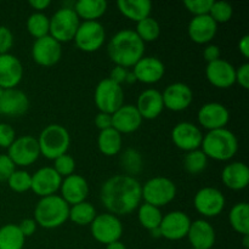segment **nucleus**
Listing matches in <instances>:
<instances>
[{"label":"nucleus","mask_w":249,"mask_h":249,"mask_svg":"<svg viewBox=\"0 0 249 249\" xmlns=\"http://www.w3.org/2000/svg\"><path fill=\"white\" fill-rule=\"evenodd\" d=\"M61 182L62 178L56 173L53 167H44L32 175L31 190L43 198L55 195L60 190Z\"/></svg>","instance_id":"obj_16"},{"label":"nucleus","mask_w":249,"mask_h":249,"mask_svg":"<svg viewBox=\"0 0 249 249\" xmlns=\"http://www.w3.org/2000/svg\"><path fill=\"white\" fill-rule=\"evenodd\" d=\"M1 91H2V89H0V94H1Z\"/></svg>","instance_id":"obj_58"},{"label":"nucleus","mask_w":249,"mask_h":249,"mask_svg":"<svg viewBox=\"0 0 249 249\" xmlns=\"http://www.w3.org/2000/svg\"><path fill=\"white\" fill-rule=\"evenodd\" d=\"M135 107L142 119H156L164 109L162 94L156 89L145 90L139 95Z\"/></svg>","instance_id":"obj_27"},{"label":"nucleus","mask_w":249,"mask_h":249,"mask_svg":"<svg viewBox=\"0 0 249 249\" xmlns=\"http://www.w3.org/2000/svg\"><path fill=\"white\" fill-rule=\"evenodd\" d=\"M36 140L39 143L40 155L48 160H55L57 157L67 153L71 136L65 126L60 124H50L41 130Z\"/></svg>","instance_id":"obj_5"},{"label":"nucleus","mask_w":249,"mask_h":249,"mask_svg":"<svg viewBox=\"0 0 249 249\" xmlns=\"http://www.w3.org/2000/svg\"><path fill=\"white\" fill-rule=\"evenodd\" d=\"M201 147L208 158L225 162L237 153L238 141L235 134L229 129H216L208 131L203 136Z\"/></svg>","instance_id":"obj_3"},{"label":"nucleus","mask_w":249,"mask_h":249,"mask_svg":"<svg viewBox=\"0 0 249 249\" xmlns=\"http://www.w3.org/2000/svg\"><path fill=\"white\" fill-rule=\"evenodd\" d=\"M29 5L33 7L34 10H38V11H43V10L48 9L51 5L50 0H31Z\"/></svg>","instance_id":"obj_53"},{"label":"nucleus","mask_w":249,"mask_h":249,"mask_svg":"<svg viewBox=\"0 0 249 249\" xmlns=\"http://www.w3.org/2000/svg\"><path fill=\"white\" fill-rule=\"evenodd\" d=\"M196 211L206 218H215L225 208V197L215 187H203L195 195Z\"/></svg>","instance_id":"obj_12"},{"label":"nucleus","mask_w":249,"mask_h":249,"mask_svg":"<svg viewBox=\"0 0 249 249\" xmlns=\"http://www.w3.org/2000/svg\"><path fill=\"white\" fill-rule=\"evenodd\" d=\"M15 170L16 165L10 160L9 156L0 155V181H7Z\"/></svg>","instance_id":"obj_46"},{"label":"nucleus","mask_w":249,"mask_h":249,"mask_svg":"<svg viewBox=\"0 0 249 249\" xmlns=\"http://www.w3.org/2000/svg\"><path fill=\"white\" fill-rule=\"evenodd\" d=\"M95 218H96V211H95L94 206L91 203H89V202L84 201L82 203H78L70 207L68 219L72 220L74 224H77V225H90L94 221Z\"/></svg>","instance_id":"obj_34"},{"label":"nucleus","mask_w":249,"mask_h":249,"mask_svg":"<svg viewBox=\"0 0 249 249\" xmlns=\"http://www.w3.org/2000/svg\"><path fill=\"white\" fill-rule=\"evenodd\" d=\"M203 57L208 63L219 60L220 58V48L218 45H214V44L207 45L203 51Z\"/></svg>","instance_id":"obj_51"},{"label":"nucleus","mask_w":249,"mask_h":249,"mask_svg":"<svg viewBox=\"0 0 249 249\" xmlns=\"http://www.w3.org/2000/svg\"><path fill=\"white\" fill-rule=\"evenodd\" d=\"M141 187L134 177L114 175L102 184L100 199L113 215H128L141 204Z\"/></svg>","instance_id":"obj_1"},{"label":"nucleus","mask_w":249,"mask_h":249,"mask_svg":"<svg viewBox=\"0 0 249 249\" xmlns=\"http://www.w3.org/2000/svg\"><path fill=\"white\" fill-rule=\"evenodd\" d=\"M206 77L214 87L228 89L236 83V68L228 61L219 58L207 65Z\"/></svg>","instance_id":"obj_19"},{"label":"nucleus","mask_w":249,"mask_h":249,"mask_svg":"<svg viewBox=\"0 0 249 249\" xmlns=\"http://www.w3.org/2000/svg\"><path fill=\"white\" fill-rule=\"evenodd\" d=\"M172 140L178 148L190 152L201 147L203 134L195 124L190 122H181L173 128Z\"/></svg>","instance_id":"obj_15"},{"label":"nucleus","mask_w":249,"mask_h":249,"mask_svg":"<svg viewBox=\"0 0 249 249\" xmlns=\"http://www.w3.org/2000/svg\"><path fill=\"white\" fill-rule=\"evenodd\" d=\"M16 140V131L10 124L0 123V147L9 148Z\"/></svg>","instance_id":"obj_44"},{"label":"nucleus","mask_w":249,"mask_h":249,"mask_svg":"<svg viewBox=\"0 0 249 249\" xmlns=\"http://www.w3.org/2000/svg\"><path fill=\"white\" fill-rule=\"evenodd\" d=\"M129 71L126 68L121 67V66H116L113 70L111 71V74H109V79L112 82L117 83L118 85H121L122 83H125L126 75H128Z\"/></svg>","instance_id":"obj_50"},{"label":"nucleus","mask_w":249,"mask_h":249,"mask_svg":"<svg viewBox=\"0 0 249 249\" xmlns=\"http://www.w3.org/2000/svg\"><path fill=\"white\" fill-rule=\"evenodd\" d=\"M29 108L28 96L22 90L6 89L0 94V114L7 117L23 116Z\"/></svg>","instance_id":"obj_20"},{"label":"nucleus","mask_w":249,"mask_h":249,"mask_svg":"<svg viewBox=\"0 0 249 249\" xmlns=\"http://www.w3.org/2000/svg\"><path fill=\"white\" fill-rule=\"evenodd\" d=\"M233 14L232 5L226 1H213L209 11V16L215 21V23H226L231 19Z\"/></svg>","instance_id":"obj_41"},{"label":"nucleus","mask_w":249,"mask_h":249,"mask_svg":"<svg viewBox=\"0 0 249 249\" xmlns=\"http://www.w3.org/2000/svg\"><path fill=\"white\" fill-rule=\"evenodd\" d=\"M243 246H245V248H248V243H249V235H245L243 236Z\"/></svg>","instance_id":"obj_57"},{"label":"nucleus","mask_w":249,"mask_h":249,"mask_svg":"<svg viewBox=\"0 0 249 249\" xmlns=\"http://www.w3.org/2000/svg\"><path fill=\"white\" fill-rule=\"evenodd\" d=\"M79 24L80 19L73 7H61L50 18L49 36H53L58 43H68L74 39Z\"/></svg>","instance_id":"obj_6"},{"label":"nucleus","mask_w":249,"mask_h":249,"mask_svg":"<svg viewBox=\"0 0 249 249\" xmlns=\"http://www.w3.org/2000/svg\"><path fill=\"white\" fill-rule=\"evenodd\" d=\"M150 233H151V236H152V237H155V238L162 237V233H160V228H157V229H153V230H151V231H150Z\"/></svg>","instance_id":"obj_56"},{"label":"nucleus","mask_w":249,"mask_h":249,"mask_svg":"<svg viewBox=\"0 0 249 249\" xmlns=\"http://www.w3.org/2000/svg\"><path fill=\"white\" fill-rule=\"evenodd\" d=\"M70 206L57 195L43 197L34 209V220L36 225L44 229H56L68 220Z\"/></svg>","instance_id":"obj_4"},{"label":"nucleus","mask_w":249,"mask_h":249,"mask_svg":"<svg viewBox=\"0 0 249 249\" xmlns=\"http://www.w3.org/2000/svg\"><path fill=\"white\" fill-rule=\"evenodd\" d=\"M190 249H196V248H192V247H191V248H190Z\"/></svg>","instance_id":"obj_59"},{"label":"nucleus","mask_w":249,"mask_h":249,"mask_svg":"<svg viewBox=\"0 0 249 249\" xmlns=\"http://www.w3.org/2000/svg\"><path fill=\"white\" fill-rule=\"evenodd\" d=\"M142 123L140 113L133 105H123L112 114V128L119 134H130L138 130Z\"/></svg>","instance_id":"obj_24"},{"label":"nucleus","mask_w":249,"mask_h":249,"mask_svg":"<svg viewBox=\"0 0 249 249\" xmlns=\"http://www.w3.org/2000/svg\"><path fill=\"white\" fill-rule=\"evenodd\" d=\"M133 73L136 78V82L155 84L163 78L165 67L160 58L155 56H147V57L143 56L133 67Z\"/></svg>","instance_id":"obj_22"},{"label":"nucleus","mask_w":249,"mask_h":249,"mask_svg":"<svg viewBox=\"0 0 249 249\" xmlns=\"http://www.w3.org/2000/svg\"><path fill=\"white\" fill-rule=\"evenodd\" d=\"M106 32L97 21H84L79 24L74 36L75 45L84 53H95L105 43Z\"/></svg>","instance_id":"obj_10"},{"label":"nucleus","mask_w":249,"mask_h":249,"mask_svg":"<svg viewBox=\"0 0 249 249\" xmlns=\"http://www.w3.org/2000/svg\"><path fill=\"white\" fill-rule=\"evenodd\" d=\"M238 50L245 58L249 57V36L246 34L238 41Z\"/></svg>","instance_id":"obj_52"},{"label":"nucleus","mask_w":249,"mask_h":249,"mask_svg":"<svg viewBox=\"0 0 249 249\" xmlns=\"http://www.w3.org/2000/svg\"><path fill=\"white\" fill-rule=\"evenodd\" d=\"M191 219L186 213L180 211L165 214L160 221V230L162 237L170 241H178L186 237L191 226Z\"/></svg>","instance_id":"obj_14"},{"label":"nucleus","mask_w":249,"mask_h":249,"mask_svg":"<svg viewBox=\"0 0 249 249\" xmlns=\"http://www.w3.org/2000/svg\"><path fill=\"white\" fill-rule=\"evenodd\" d=\"M198 122L203 128L211 130L225 128L230 121V112L219 102H208L198 111Z\"/></svg>","instance_id":"obj_18"},{"label":"nucleus","mask_w":249,"mask_h":249,"mask_svg":"<svg viewBox=\"0 0 249 249\" xmlns=\"http://www.w3.org/2000/svg\"><path fill=\"white\" fill-rule=\"evenodd\" d=\"M91 235L97 242L102 245H109L112 242L119 241L123 235V225L118 216L111 213H105L96 215L90 224Z\"/></svg>","instance_id":"obj_9"},{"label":"nucleus","mask_w":249,"mask_h":249,"mask_svg":"<svg viewBox=\"0 0 249 249\" xmlns=\"http://www.w3.org/2000/svg\"><path fill=\"white\" fill-rule=\"evenodd\" d=\"M135 82H136V78H135V75H134V73L133 72H128L125 83H129V84H131V83H135Z\"/></svg>","instance_id":"obj_55"},{"label":"nucleus","mask_w":249,"mask_h":249,"mask_svg":"<svg viewBox=\"0 0 249 249\" xmlns=\"http://www.w3.org/2000/svg\"><path fill=\"white\" fill-rule=\"evenodd\" d=\"M23 77V67L16 56L0 55V89H15Z\"/></svg>","instance_id":"obj_21"},{"label":"nucleus","mask_w":249,"mask_h":249,"mask_svg":"<svg viewBox=\"0 0 249 249\" xmlns=\"http://www.w3.org/2000/svg\"><path fill=\"white\" fill-rule=\"evenodd\" d=\"M24 241L26 237L15 224L0 228V249H23Z\"/></svg>","instance_id":"obj_33"},{"label":"nucleus","mask_w":249,"mask_h":249,"mask_svg":"<svg viewBox=\"0 0 249 249\" xmlns=\"http://www.w3.org/2000/svg\"><path fill=\"white\" fill-rule=\"evenodd\" d=\"M95 125L100 129V131L112 128V114L99 112L95 117Z\"/></svg>","instance_id":"obj_48"},{"label":"nucleus","mask_w":249,"mask_h":249,"mask_svg":"<svg viewBox=\"0 0 249 249\" xmlns=\"http://www.w3.org/2000/svg\"><path fill=\"white\" fill-rule=\"evenodd\" d=\"M236 83L241 85L243 89L249 88V63H243L236 70Z\"/></svg>","instance_id":"obj_47"},{"label":"nucleus","mask_w":249,"mask_h":249,"mask_svg":"<svg viewBox=\"0 0 249 249\" xmlns=\"http://www.w3.org/2000/svg\"><path fill=\"white\" fill-rule=\"evenodd\" d=\"M107 53L116 66L128 70V67H134L136 62L143 57L145 43L133 29H122L111 38Z\"/></svg>","instance_id":"obj_2"},{"label":"nucleus","mask_w":249,"mask_h":249,"mask_svg":"<svg viewBox=\"0 0 249 249\" xmlns=\"http://www.w3.org/2000/svg\"><path fill=\"white\" fill-rule=\"evenodd\" d=\"M162 218V212H160V208H157V207L151 206V204L148 203H143L139 206V223L141 224L142 228L147 229L148 231L160 228Z\"/></svg>","instance_id":"obj_35"},{"label":"nucleus","mask_w":249,"mask_h":249,"mask_svg":"<svg viewBox=\"0 0 249 249\" xmlns=\"http://www.w3.org/2000/svg\"><path fill=\"white\" fill-rule=\"evenodd\" d=\"M216 31H218V24L209 15L195 16L190 21L189 28H187L189 36L192 41L197 44L209 43L212 39H214Z\"/></svg>","instance_id":"obj_26"},{"label":"nucleus","mask_w":249,"mask_h":249,"mask_svg":"<svg viewBox=\"0 0 249 249\" xmlns=\"http://www.w3.org/2000/svg\"><path fill=\"white\" fill-rule=\"evenodd\" d=\"M121 165L129 177L139 174L143 167L142 156L139 151L134 150V148H128L122 153Z\"/></svg>","instance_id":"obj_37"},{"label":"nucleus","mask_w":249,"mask_h":249,"mask_svg":"<svg viewBox=\"0 0 249 249\" xmlns=\"http://www.w3.org/2000/svg\"><path fill=\"white\" fill-rule=\"evenodd\" d=\"M14 45V36L7 27L0 26V55L9 53Z\"/></svg>","instance_id":"obj_45"},{"label":"nucleus","mask_w":249,"mask_h":249,"mask_svg":"<svg viewBox=\"0 0 249 249\" xmlns=\"http://www.w3.org/2000/svg\"><path fill=\"white\" fill-rule=\"evenodd\" d=\"M27 29H28L29 34L36 39L49 36L50 18L43 12H34L27 19Z\"/></svg>","instance_id":"obj_36"},{"label":"nucleus","mask_w":249,"mask_h":249,"mask_svg":"<svg viewBox=\"0 0 249 249\" xmlns=\"http://www.w3.org/2000/svg\"><path fill=\"white\" fill-rule=\"evenodd\" d=\"M141 194L145 203L157 208L169 204L177 196V186L170 179L156 177L147 180L141 187Z\"/></svg>","instance_id":"obj_7"},{"label":"nucleus","mask_w":249,"mask_h":249,"mask_svg":"<svg viewBox=\"0 0 249 249\" xmlns=\"http://www.w3.org/2000/svg\"><path fill=\"white\" fill-rule=\"evenodd\" d=\"M7 156L15 165L28 167L32 165L40 156L39 143L34 136L26 135L16 138L12 145L7 148Z\"/></svg>","instance_id":"obj_11"},{"label":"nucleus","mask_w":249,"mask_h":249,"mask_svg":"<svg viewBox=\"0 0 249 249\" xmlns=\"http://www.w3.org/2000/svg\"><path fill=\"white\" fill-rule=\"evenodd\" d=\"M106 249H126V247L121 241H116V242H112L109 245H107Z\"/></svg>","instance_id":"obj_54"},{"label":"nucleus","mask_w":249,"mask_h":249,"mask_svg":"<svg viewBox=\"0 0 249 249\" xmlns=\"http://www.w3.org/2000/svg\"><path fill=\"white\" fill-rule=\"evenodd\" d=\"M60 191L63 201L68 206L70 204L74 206V204L82 203L87 199L88 195H89V185L82 175L72 174L62 179Z\"/></svg>","instance_id":"obj_23"},{"label":"nucleus","mask_w":249,"mask_h":249,"mask_svg":"<svg viewBox=\"0 0 249 249\" xmlns=\"http://www.w3.org/2000/svg\"><path fill=\"white\" fill-rule=\"evenodd\" d=\"M135 33L138 34V36L143 43H146V41H155L156 39H158L160 34V23L153 17L150 16L136 23Z\"/></svg>","instance_id":"obj_39"},{"label":"nucleus","mask_w":249,"mask_h":249,"mask_svg":"<svg viewBox=\"0 0 249 249\" xmlns=\"http://www.w3.org/2000/svg\"><path fill=\"white\" fill-rule=\"evenodd\" d=\"M207 164H208V157L199 148L187 152L184 158L185 169H186L187 173L192 175L199 174V173L203 172L207 168Z\"/></svg>","instance_id":"obj_38"},{"label":"nucleus","mask_w":249,"mask_h":249,"mask_svg":"<svg viewBox=\"0 0 249 249\" xmlns=\"http://www.w3.org/2000/svg\"><path fill=\"white\" fill-rule=\"evenodd\" d=\"M164 108L174 112L185 111L194 100V92L191 88L185 83H174L165 88L162 94Z\"/></svg>","instance_id":"obj_17"},{"label":"nucleus","mask_w":249,"mask_h":249,"mask_svg":"<svg viewBox=\"0 0 249 249\" xmlns=\"http://www.w3.org/2000/svg\"><path fill=\"white\" fill-rule=\"evenodd\" d=\"M123 145V139L122 134H119L116 129L109 128L106 130L100 131V135L97 138V146H99L100 152L105 156H116L122 151Z\"/></svg>","instance_id":"obj_31"},{"label":"nucleus","mask_w":249,"mask_h":249,"mask_svg":"<svg viewBox=\"0 0 249 249\" xmlns=\"http://www.w3.org/2000/svg\"><path fill=\"white\" fill-rule=\"evenodd\" d=\"M229 220L236 232L249 235V206L247 202H241L231 208Z\"/></svg>","instance_id":"obj_32"},{"label":"nucleus","mask_w":249,"mask_h":249,"mask_svg":"<svg viewBox=\"0 0 249 249\" xmlns=\"http://www.w3.org/2000/svg\"><path fill=\"white\" fill-rule=\"evenodd\" d=\"M62 56V46L61 43L51 36L36 39L32 46V57L34 62L43 67H51L61 60Z\"/></svg>","instance_id":"obj_13"},{"label":"nucleus","mask_w":249,"mask_h":249,"mask_svg":"<svg viewBox=\"0 0 249 249\" xmlns=\"http://www.w3.org/2000/svg\"><path fill=\"white\" fill-rule=\"evenodd\" d=\"M117 6L122 15L136 23L150 17L152 10V4L148 0H119Z\"/></svg>","instance_id":"obj_29"},{"label":"nucleus","mask_w":249,"mask_h":249,"mask_svg":"<svg viewBox=\"0 0 249 249\" xmlns=\"http://www.w3.org/2000/svg\"><path fill=\"white\" fill-rule=\"evenodd\" d=\"M186 237H189L192 248L196 249L213 248L216 240L214 228L208 221L203 220V219L192 221Z\"/></svg>","instance_id":"obj_25"},{"label":"nucleus","mask_w":249,"mask_h":249,"mask_svg":"<svg viewBox=\"0 0 249 249\" xmlns=\"http://www.w3.org/2000/svg\"><path fill=\"white\" fill-rule=\"evenodd\" d=\"M213 1L214 0H186L184 1V5L189 12L194 14L195 16H203L209 15Z\"/></svg>","instance_id":"obj_43"},{"label":"nucleus","mask_w":249,"mask_h":249,"mask_svg":"<svg viewBox=\"0 0 249 249\" xmlns=\"http://www.w3.org/2000/svg\"><path fill=\"white\" fill-rule=\"evenodd\" d=\"M7 184L12 191L18 194L29 191L32 187V175L26 170H15L7 180Z\"/></svg>","instance_id":"obj_40"},{"label":"nucleus","mask_w":249,"mask_h":249,"mask_svg":"<svg viewBox=\"0 0 249 249\" xmlns=\"http://www.w3.org/2000/svg\"><path fill=\"white\" fill-rule=\"evenodd\" d=\"M107 4L106 0H78L73 5V10L77 16L84 21H96L106 12Z\"/></svg>","instance_id":"obj_30"},{"label":"nucleus","mask_w":249,"mask_h":249,"mask_svg":"<svg viewBox=\"0 0 249 249\" xmlns=\"http://www.w3.org/2000/svg\"><path fill=\"white\" fill-rule=\"evenodd\" d=\"M94 101L100 112L113 114L123 106L124 91L122 85L112 82L109 78L102 79L94 92Z\"/></svg>","instance_id":"obj_8"},{"label":"nucleus","mask_w":249,"mask_h":249,"mask_svg":"<svg viewBox=\"0 0 249 249\" xmlns=\"http://www.w3.org/2000/svg\"><path fill=\"white\" fill-rule=\"evenodd\" d=\"M224 185L233 191L246 189L249 184V168L243 162H232L226 165L221 173Z\"/></svg>","instance_id":"obj_28"},{"label":"nucleus","mask_w":249,"mask_h":249,"mask_svg":"<svg viewBox=\"0 0 249 249\" xmlns=\"http://www.w3.org/2000/svg\"><path fill=\"white\" fill-rule=\"evenodd\" d=\"M18 226L19 231L22 232V235L24 237H29V236L33 235L36 230V223L34 219H23V220L19 223Z\"/></svg>","instance_id":"obj_49"},{"label":"nucleus","mask_w":249,"mask_h":249,"mask_svg":"<svg viewBox=\"0 0 249 249\" xmlns=\"http://www.w3.org/2000/svg\"><path fill=\"white\" fill-rule=\"evenodd\" d=\"M53 168L61 178H67L70 175L74 174L75 160L72 156L66 153V155H62L56 158L55 164H53Z\"/></svg>","instance_id":"obj_42"}]
</instances>
